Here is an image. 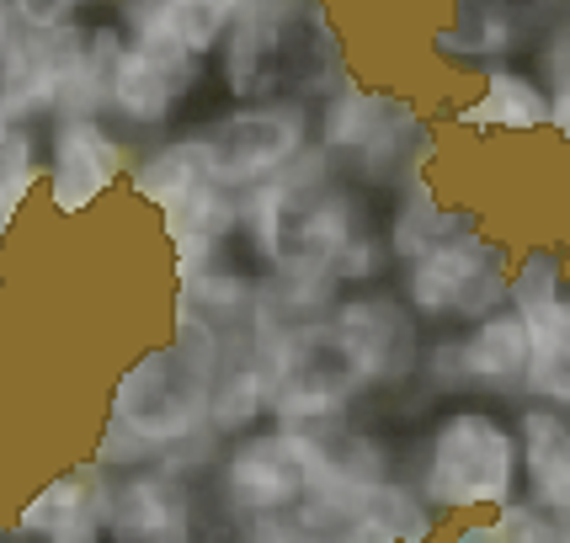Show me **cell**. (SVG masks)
I'll use <instances>...</instances> for the list:
<instances>
[{"instance_id": "1", "label": "cell", "mask_w": 570, "mask_h": 543, "mask_svg": "<svg viewBox=\"0 0 570 543\" xmlns=\"http://www.w3.org/2000/svg\"><path fill=\"white\" fill-rule=\"evenodd\" d=\"M224 336L193 315L187 304L171 309V342L145 346L112 384L101 416L91 464L107 474H128L139 464H160L171 447L208 432V384L224 357Z\"/></svg>"}, {"instance_id": "2", "label": "cell", "mask_w": 570, "mask_h": 543, "mask_svg": "<svg viewBox=\"0 0 570 543\" xmlns=\"http://www.w3.org/2000/svg\"><path fill=\"white\" fill-rule=\"evenodd\" d=\"M363 224H373L363 187L315 145L240 198V240L262 277H325Z\"/></svg>"}, {"instance_id": "3", "label": "cell", "mask_w": 570, "mask_h": 543, "mask_svg": "<svg viewBox=\"0 0 570 543\" xmlns=\"http://www.w3.org/2000/svg\"><path fill=\"white\" fill-rule=\"evenodd\" d=\"M405 480L438 517L497 512L522 495L512 416L497 405H443L405 453Z\"/></svg>"}, {"instance_id": "4", "label": "cell", "mask_w": 570, "mask_h": 543, "mask_svg": "<svg viewBox=\"0 0 570 543\" xmlns=\"http://www.w3.org/2000/svg\"><path fill=\"white\" fill-rule=\"evenodd\" d=\"M128 187L155 208L176 277L229 261V246L240 240V198L214 181L193 134H160L145 155H134Z\"/></svg>"}, {"instance_id": "5", "label": "cell", "mask_w": 570, "mask_h": 543, "mask_svg": "<svg viewBox=\"0 0 570 543\" xmlns=\"http://www.w3.org/2000/svg\"><path fill=\"white\" fill-rule=\"evenodd\" d=\"M309 107H315V149L331 155L363 192H390L405 171L432 166L438 155L432 124L422 118L416 97L363 86L357 75H342Z\"/></svg>"}, {"instance_id": "6", "label": "cell", "mask_w": 570, "mask_h": 543, "mask_svg": "<svg viewBox=\"0 0 570 543\" xmlns=\"http://www.w3.org/2000/svg\"><path fill=\"white\" fill-rule=\"evenodd\" d=\"M507 272H512V250L491 240L480 224H470L448 235L443 246L400 261L395 294L426 330H459L507 304Z\"/></svg>"}, {"instance_id": "7", "label": "cell", "mask_w": 570, "mask_h": 543, "mask_svg": "<svg viewBox=\"0 0 570 543\" xmlns=\"http://www.w3.org/2000/svg\"><path fill=\"white\" fill-rule=\"evenodd\" d=\"M198 139L208 171L224 192L246 198L277 171H288L304 149L315 145V107L304 97H256L229 101L224 112L187 128Z\"/></svg>"}, {"instance_id": "8", "label": "cell", "mask_w": 570, "mask_h": 543, "mask_svg": "<svg viewBox=\"0 0 570 543\" xmlns=\"http://www.w3.org/2000/svg\"><path fill=\"white\" fill-rule=\"evenodd\" d=\"M203 80H208L203 53H187L160 38H124L112 53V70H107L101 118L128 139H160L187 118Z\"/></svg>"}, {"instance_id": "9", "label": "cell", "mask_w": 570, "mask_h": 543, "mask_svg": "<svg viewBox=\"0 0 570 543\" xmlns=\"http://www.w3.org/2000/svg\"><path fill=\"white\" fill-rule=\"evenodd\" d=\"M203 480H208V506L214 512H235V517L250 522L294 517L315 491L294 447V432L283 421H262L246 437H229Z\"/></svg>"}, {"instance_id": "10", "label": "cell", "mask_w": 570, "mask_h": 543, "mask_svg": "<svg viewBox=\"0 0 570 543\" xmlns=\"http://www.w3.org/2000/svg\"><path fill=\"white\" fill-rule=\"evenodd\" d=\"M522 368H528V330L518 309H491L459 330H438L422 342L416 384L426 395H485V399H518Z\"/></svg>"}, {"instance_id": "11", "label": "cell", "mask_w": 570, "mask_h": 543, "mask_svg": "<svg viewBox=\"0 0 570 543\" xmlns=\"http://www.w3.org/2000/svg\"><path fill=\"white\" fill-rule=\"evenodd\" d=\"M43 128V198L59 219H86L128 181L134 145L101 112H59Z\"/></svg>"}, {"instance_id": "12", "label": "cell", "mask_w": 570, "mask_h": 543, "mask_svg": "<svg viewBox=\"0 0 570 543\" xmlns=\"http://www.w3.org/2000/svg\"><path fill=\"white\" fill-rule=\"evenodd\" d=\"M304 527H325L342 543H432L438 512L411 491L405 474H373L342 491H315L294 512Z\"/></svg>"}, {"instance_id": "13", "label": "cell", "mask_w": 570, "mask_h": 543, "mask_svg": "<svg viewBox=\"0 0 570 543\" xmlns=\"http://www.w3.org/2000/svg\"><path fill=\"white\" fill-rule=\"evenodd\" d=\"M325 315L336 325V336L347 342V352L357 357V368H363L373 395H379V389H400V384L416 378L426 325L400 304V294L390 283L347 288V294L331 298Z\"/></svg>"}, {"instance_id": "14", "label": "cell", "mask_w": 570, "mask_h": 543, "mask_svg": "<svg viewBox=\"0 0 570 543\" xmlns=\"http://www.w3.org/2000/svg\"><path fill=\"white\" fill-rule=\"evenodd\" d=\"M560 6L566 0H448V27L432 32V49L453 70H491L533 49L544 27L560 22Z\"/></svg>"}, {"instance_id": "15", "label": "cell", "mask_w": 570, "mask_h": 543, "mask_svg": "<svg viewBox=\"0 0 570 543\" xmlns=\"http://www.w3.org/2000/svg\"><path fill=\"white\" fill-rule=\"evenodd\" d=\"M203 491L193 474L166 464H139L128 474H112L107 485V543H171L193 539Z\"/></svg>"}, {"instance_id": "16", "label": "cell", "mask_w": 570, "mask_h": 543, "mask_svg": "<svg viewBox=\"0 0 570 543\" xmlns=\"http://www.w3.org/2000/svg\"><path fill=\"white\" fill-rule=\"evenodd\" d=\"M80 27H17L11 49L0 59V124L43 128L59 112L75 49H80Z\"/></svg>"}, {"instance_id": "17", "label": "cell", "mask_w": 570, "mask_h": 543, "mask_svg": "<svg viewBox=\"0 0 570 543\" xmlns=\"http://www.w3.org/2000/svg\"><path fill=\"white\" fill-rule=\"evenodd\" d=\"M107 485H112V474L86 458V464L43 480L11 512L6 533L22 543H107Z\"/></svg>"}, {"instance_id": "18", "label": "cell", "mask_w": 570, "mask_h": 543, "mask_svg": "<svg viewBox=\"0 0 570 543\" xmlns=\"http://www.w3.org/2000/svg\"><path fill=\"white\" fill-rule=\"evenodd\" d=\"M448 124L470 139H533L549 134V86L539 70H528L518 59L474 70V91L453 112Z\"/></svg>"}, {"instance_id": "19", "label": "cell", "mask_w": 570, "mask_h": 543, "mask_svg": "<svg viewBox=\"0 0 570 543\" xmlns=\"http://www.w3.org/2000/svg\"><path fill=\"white\" fill-rule=\"evenodd\" d=\"M288 432H294V447L315 491H342V485H357V480H373V474H395V453L352 411L325 421H298Z\"/></svg>"}, {"instance_id": "20", "label": "cell", "mask_w": 570, "mask_h": 543, "mask_svg": "<svg viewBox=\"0 0 570 543\" xmlns=\"http://www.w3.org/2000/svg\"><path fill=\"white\" fill-rule=\"evenodd\" d=\"M518 485L522 495L549 512V517H570V411L539 405V399H522L518 416Z\"/></svg>"}, {"instance_id": "21", "label": "cell", "mask_w": 570, "mask_h": 543, "mask_svg": "<svg viewBox=\"0 0 570 543\" xmlns=\"http://www.w3.org/2000/svg\"><path fill=\"white\" fill-rule=\"evenodd\" d=\"M395 198H390V219L379 224V235H384V246H390V261H411V256H422V250L443 246L448 235H459V229H470L474 214L470 208H453V203H443V192H438V181H432V171L426 166H416V171H405L390 187Z\"/></svg>"}, {"instance_id": "22", "label": "cell", "mask_w": 570, "mask_h": 543, "mask_svg": "<svg viewBox=\"0 0 570 543\" xmlns=\"http://www.w3.org/2000/svg\"><path fill=\"white\" fill-rule=\"evenodd\" d=\"M267 421V378H262V357H256V336L250 342H229L214 368L208 384V416L203 426L229 443V437H246L250 426Z\"/></svg>"}, {"instance_id": "23", "label": "cell", "mask_w": 570, "mask_h": 543, "mask_svg": "<svg viewBox=\"0 0 570 543\" xmlns=\"http://www.w3.org/2000/svg\"><path fill=\"white\" fill-rule=\"evenodd\" d=\"M528 330V368H522V399H539L554 411H570V288L544 315L522 320Z\"/></svg>"}, {"instance_id": "24", "label": "cell", "mask_w": 570, "mask_h": 543, "mask_svg": "<svg viewBox=\"0 0 570 543\" xmlns=\"http://www.w3.org/2000/svg\"><path fill=\"white\" fill-rule=\"evenodd\" d=\"M38 187H43V139H38V128L0 124V240L22 224Z\"/></svg>"}, {"instance_id": "25", "label": "cell", "mask_w": 570, "mask_h": 543, "mask_svg": "<svg viewBox=\"0 0 570 543\" xmlns=\"http://www.w3.org/2000/svg\"><path fill=\"white\" fill-rule=\"evenodd\" d=\"M566 288H570L566 250L528 246L522 256H512V272H507V309H518V320H533V315H544Z\"/></svg>"}, {"instance_id": "26", "label": "cell", "mask_w": 570, "mask_h": 543, "mask_svg": "<svg viewBox=\"0 0 570 543\" xmlns=\"http://www.w3.org/2000/svg\"><path fill=\"white\" fill-rule=\"evenodd\" d=\"M390 272H395V261H390V246H384L379 224H363L347 246L336 250V261H331V272H325V277H331V283L347 294V288H373V283H390Z\"/></svg>"}, {"instance_id": "27", "label": "cell", "mask_w": 570, "mask_h": 543, "mask_svg": "<svg viewBox=\"0 0 570 543\" xmlns=\"http://www.w3.org/2000/svg\"><path fill=\"white\" fill-rule=\"evenodd\" d=\"M107 11H112V22L124 27V38H160V43H171L176 17L187 11V0H112Z\"/></svg>"}, {"instance_id": "28", "label": "cell", "mask_w": 570, "mask_h": 543, "mask_svg": "<svg viewBox=\"0 0 570 543\" xmlns=\"http://www.w3.org/2000/svg\"><path fill=\"white\" fill-rule=\"evenodd\" d=\"M107 6L112 0H11V17L17 27H80Z\"/></svg>"}, {"instance_id": "29", "label": "cell", "mask_w": 570, "mask_h": 543, "mask_svg": "<svg viewBox=\"0 0 570 543\" xmlns=\"http://www.w3.org/2000/svg\"><path fill=\"white\" fill-rule=\"evenodd\" d=\"M193 543H262V522L235 517V512H203L193 527Z\"/></svg>"}, {"instance_id": "30", "label": "cell", "mask_w": 570, "mask_h": 543, "mask_svg": "<svg viewBox=\"0 0 570 543\" xmlns=\"http://www.w3.org/2000/svg\"><path fill=\"white\" fill-rule=\"evenodd\" d=\"M544 86H549V134L560 145H570V59L554 75H544Z\"/></svg>"}, {"instance_id": "31", "label": "cell", "mask_w": 570, "mask_h": 543, "mask_svg": "<svg viewBox=\"0 0 570 543\" xmlns=\"http://www.w3.org/2000/svg\"><path fill=\"white\" fill-rule=\"evenodd\" d=\"M262 543H342V539L325 533V527H304L294 517H273V522H262Z\"/></svg>"}, {"instance_id": "32", "label": "cell", "mask_w": 570, "mask_h": 543, "mask_svg": "<svg viewBox=\"0 0 570 543\" xmlns=\"http://www.w3.org/2000/svg\"><path fill=\"white\" fill-rule=\"evenodd\" d=\"M11 38H17V17H11V0H0V59L11 49Z\"/></svg>"}, {"instance_id": "33", "label": "cell", "mask_w": 570, "mask_h": 543, "mask_svg": "<svg viewBox=\"0 0 570 543\" xmlns=\"http://www.w3.org/2000/svg\"><path fill=\"white\" fill-rule=\"evenodd\" d=\"M539 543H570V522H560V527H554L549 539H539Z\"/></svg>"}, {"instance_id": "34", "label": "cell", "mask_w": 570, "mask_h": 543, "mask_svg": "<svg viewBox=\"0 0 570 543\" xmlns=\"http://www.w3.org/2000/svg\"><path fill=\"white\" fill-rule=\"evenodd\" d=\"M0 543H6V522H0Z\"/></svg>"}, {"instance_id": "35", "label": "cell", "mask_w": 570, "mask_h": 543, "mask_svg": "<svg viewBox=\"0 0 570 543\" xmlns=\"http://www.w3.org/2000/svg\"><path fill=\"white\" fill-rule=\"evenodd\" d=\"M6 543H22V539H11V533H6Z\"/></svg>"}, {"instance_id": "36", "label": "cell", "mask_w": 570, "mask_h": 543, "mask_svg": "<svg viewBox=\"0 0 570 543\" xmlns=\"http://www.w3.org/2000/svg\"><path fill=\"white\" fill-rule=\"evenodd\" d=\"M171 543H193V539H171Z\"/></svg>"}, {"instance_id": "37", "label": "cell", "mask_w": 570, "mask_h": 543, "mask_svg": "<svg viewBox=\"0 0 570 543\" xmlns=\"http://www.w3.org/2000/svg\"><path fill=\"white\" fill-rule=\"evenodd\" d=\"M566 522H570V517H566Z\"/></svg>"}]
</instances>
